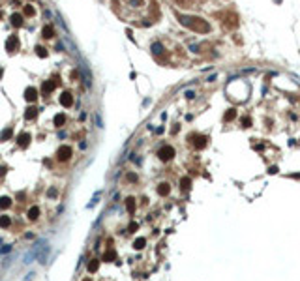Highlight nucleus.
<instances>
[{
    "mask_svg": "<svg viewBox=\"0 0 300 281\" xmlns=\"http://www.w3.org/2000/svg\"><path fill=\"white\" fill-rule=\"evenodd\" d=\"M182 19V23L186 26H189L191 30H197V32H206L208 30V25L204 21H201V19H195V17H180Z\"/></svg>",
    "mask_w": 300,
    "mask_h": 281,
    "instance_id": "f257e3e1",
    "label": "nucleus"
},
{
    "mask_svg": "<svg viewBox=\"0 0 300 281\" xmlns=\"http://www.w3.org/2000/svg\"><path fill=\"white\" fill-rule=\"evenodd\" d=\"M158 156H160V159L169 161L173 156H175V150H173L171 146H161V148H160V152H158Z\"/></svg>",
    "mask_w": 300,
    "mask_h": 281,
    "instance_id": "f03ea898",
    "label": "nucleus"
},
{
    "mask_svg": "<svg viewBox=\"0 0 300 281\" xmlns=\"http://www.w3.org/2000/svg\"><path fill=\"white\" fill-rule=\"evenodd\" d=\"M56 157L60 161H68L69 157H72V148H69V146H60L58 152H56Z\"/></svg>",
    "mask_w": 300,
    "mask_h": 281,
    "instance_id": "7ed1b4c3",
    "label": "nucleus"
},
{
    "mask_svg": "<svg viewBox=\"0 0 300 281\" xmlns=\"http://www.w3.org/2000/svg\"><path fill=\"white\" fill-rule=\"evenodd\" d=\"M25 100L26 101H36L38 100V90L34 88V86H28V88L25 90Z\"/></svg>",
    "mask_w": 300,
    "mask_h": 281,
    "instance_id": "20e7f679",
    "label": "nucleus"
},
{
    "mask_svg": "<svg viewBox=\"0 0 300 281\" xmlns=\"http://www.w3.org/2000/svg\"><path fill=\"white\" fill-rule=\"evenodd\" d=\"M17 47H19V38L17 36H11V38L8 39V43H6V49L10 51V53H13Z\"/></svg>",
    "mask_w": 300,
    "mask_h": 281,
    "instance_id": "39448f33",
    "label": "nucleus"
},
{
    "mask_svg": "<svg viewBox=\"0 0 300 281\" xmlns=\"http://www.w3.org/2000/svg\"><path fill=\"white\" fill-rule=\"evenodd\" d=\"M60 103L64 105V107H72V105H73V98H72V94L64 92V94L60 96Z\"/></svg>",
    "mask_w": 300,
    "mask_h": 281,
    "instance_id": "423d86ee",
    "label": "nucleus"
},
{
    "mask_svg": "<svg viewBox=\"0 0 300 281\" xmlns=\"http://www.w3.org/2000/svg\"><path fill=\"white\" fill-rule=\"evenodd\" d=\"M28 141H30V135H28V133H21V135H19V139H17V142L23 146V148H26V146H28Z\"/></svg>",
    "mask_w": 300,
    "mask_h": 281,
    "instance_id": "0eeeda50",
    "label": "nucleus"
},
{
    "mask_svg": "<svg viewBox=\"0 0 300 281\" xmlns=\"http://www.w3.org/2000/svg\"><path fill=\"white\" fill-rule=\"evenodd\" d=\"M10 19H11V25H13V26H21L23 25V15L21 13H13Z\"/></svg>",
    "mask_w": 300,
    "mask_h": 281,
    "instance_id": "6e6552de",
    "label": "nucleus"
},
{
    "mask_svg": "<svg viewBox=\"0 0 300 281\" xmlns=\"http://www.w3.org/2000/svg\"><path fill=\"white\" fill-rule=\"evenodd\" d=\"M64 124H66V116L64 114H56V116H54V126H56V128H62Z\"/></svg>",
    "mask_w": 300,
    "mask_h": 281,
    "instance_id": "1a4fd4ad",
    "label": "nucleus"
},
{
    "mask_svg": "<svg viewBox=\"0 0 300 281\" xmlns=\"http://www.w3.org/2000/svg\"><path fill=\"white\" fill-rule=\"evenodd\" d=\"M169 191H171V188H169V184H161L160 186V188H158V193H160V195H169Z\"/></svg>",
    "mask_w": 300,
    "mask_h": 281,
    "instance_id": "9d476101",
    "label": "nucleus"
},
{
    "mask_svg": "<svg viewBox=\"0 0 300 281\" xmlns=\"http://www.w3.org/2000/svg\"><path fill=\"white\" fill-rule=\"evenodd\" d=\"M34 116H36V107H28L26 113H25V118H26V120H32Z\"/></svg>",
    "mask_w": 300,
    "mask_h": 281,
    "instance_id": "9b49d317",
    "label": "nucleus"
},
{
    "mask_svg": "<svg viewBox=\"0 0 300 281\" xmlns=\"http://www.w3.org/2000/svg\"><path fill=\"white\" fill-rule=\"evenodd\" d=\"M38 216H39V208L38 206H32L28 210V217H30V219H38Z\"/></svg>",
    "mask_w": 300,
    "mask_h": 281,
    "instance_id": "f8f14e48",
    "label": "nucleus"
},
{
    "mask_svg": "<svg viewBox=\"0 0 300 281\" xmlns=\"http://www.w3.org/2000/svg\"><path fill=\"white\" fill-rule=\"evenodd\" d=\"M53 36H54V32H53V26H45V28H43V38H45V39L53 38Z\"/></svg>",
    "mask_w": 300,
    "mask_h": 281,
    "instance_id": "ddd939ff",
    "label": "nucleus"
},
{
    "mask_svg": "<svg viewBox=\"0 0 300 281\" xmlns=\"http://www.w3.org/2000/svg\"><path fill=\"white\" fill-rule=\"evenodd\" d=\"M53 88H54V82H49V81L43 82V94H49Z\"/></svg>",
    "mask_w": 300,
    "mask_h": 281,
    "instance_id": "4468645a",
    "label": "nucleus"
},
{
    "mask_svg": "<svg viewBox=\"0 0 300 281\" xmlns=\"http://www.w3.org/2000/svg\"><path fill=\"white\" fill-rule=\"evenodd\" d=\"M144 244H147V242H144V238H137L135 242H133V247H135V249H143Z\"/></svg>",
    "mask_w": 300,
    "mask_h": 281,
    "instance_id": "2eb2a0df",
    "label": "nucleus"
},
{
    "mask_svg": "<svg viewBox=\"0 0 300 281\" xmlns=\"http://www.w3.org/2000/svg\"><path fill=\"white\" fill-rule=\"evenodd\" d=\"M10 206H11V201L8 197H2L0 199V208H10Z\"/></svg>",
    "mask_w": 300,
    "mask_h": 281,
    "instance_id": "dca6fc26",
    "label": "nucleus"
},
{
    "mask_svg": "<svg viewBox=\"0 0 300 281\" xmlns=\"http://www.w3.org/2000/svg\"><path fill=\"white\" fill-rule=\"evenodd\" d=\"M126 208H128V212H133V210H135V203H133V199H128V201H126Z\"/></svg>",
    "mask_w": 300,
    "mask_h": 281,
    "instance_id": "f3484780",
    "label": "nucleus"
},
{
    "mask_svg": "<svg viewBox=\"0 0 300 281\" xmlns=\"http://www.w3.org/2000/svg\"><path fill=\"white\" fill-rule=\"evenodd\" d=\"M98 266H100V262H98V260H96V259H94V260H92V262H90V264H88V272H96V270H98Z\"/></svg>",
    "mask_w": 300,
    "mask_h": 281,
    "instance_id": "a211bd4d",
    "label": "nucleus"
},
{
    "mask_svg": "<svg viewBox=\"0 0 300 281\" xmlns=\"http://www.w3.org/2000/svg\"><path fill=\"white\" fill-rule=\"evenodd\" d=\"M10 223H11V221H10V217H8V216L0 217V227H10Z\"/></svg>",
    "mask_w": 300,
    "mask_h": 281,
    "instance_id": "6ab92c4d",
    "label": "nucleus"
},
{
    "mask_svg": "<svg viewBox=\"0 0 300 281\" xmlns=\"http://www.w3.org/2000/svg\"><path fill=\"white\" fill-rule=\"evenodd\" d=\"M36 53H38V56H39V58H45V56H47V49H43V47H38Z\"/></svg>",
    "mask_w": 300,
    "mask_h": 281,
    "instance_id": "aec40b11",
    "label": "nucleus"
},
{
    "mask_svg": "<svg viewBox=\"0 0 300 281\" xmlns=\"http://www.w3.org/2000/svg\"><path fill=\"white\" fill-rule=\"evenodd\" d=\"M25 15H28V17H30V15H34V8L30 6V4H28V6H25Z\"/></svg>",
    "mask_w": 300,
    "mask_h": 281,
    "instance_id": "412c9836",
    "label": "nucleus"
},
{
    "mask_svg": "<svg viewBox=\"0 0 300 281\" xmlns=\"http://www.w3.org/2000/svg\"><path fill=\"white\" fill-rule=\"evenodd\" d=\"M11 137V129H6V131L0 133V139H10Z\"/></svg>",
    "mask_w": 300,
    "mask_h": 281,
    "instance_id": "4be33fe9",
    "label": "nucleus"
},
{
    "mask_svg": "<svg viewBox=\"0 0 300 281\" xmlns=\"http://www.w3.org/2000/svg\"><path fill=\"white\" fill-rule=\"evenodd\" d=\"M180 184H182V189H188L191 182H189V178H182V182H180Z\"/></svg>",
    "mask_w": 300,
    "mask_h": 281,
    "instance_id": "5701e85b",
    "label": "nucleus"
},
{
    "mask_svg": "<svg viewBox=\"0 0 300 281\" xmlns=\"http://www.w3.org/2000/svg\"><path fill=\"white\" fill-rule=\"evenodd\" d=\"M109 259H114V251H107V255H105V260Z\"/></svg>",
    "mask_w": 300,
    "mask_h": 281,
    "instance_id": "b1692460",
    "label": "nucleus"
},
{
    "mask_svg": "<svg viewBox=\"0 0 300 281\" xmlns=\"http://www.w3.org/2000/svg\"><path fill=\"white\" fill-rule=\"evenodd\" d=\"M49 197H56V189H49Z\"/></svg>",
    "mask_w": 300,
    "mask_h": 281,
    "instance_id": "393cba45",
    "label": "nucleus"
},
{
    "mask_svg": "<svg viewBox=\"0 0 300 281\" xmlns=\"http://www.w3.org/2000/svg\"><path fill=\"white\" fill-rule=\"evenodd\" d=\"M135 229H137V223H131V225H129V232H133Z\"/></svg>",
    "mask_w": 300,
    "mask_h": 281,
    "instance_id": "a878e982",
    "label": "nucleus"
},
{
    "mask_svg": "<svg viewBox=\"0 0 300 281\" xmlns=\"http://www.w3.org/2000/svg\"><path fill=\"white\" fill-rule=\"evenodd\" d=\"M4 172H6V169H4V167H0V176H2Z\"/></svg>",
    "mask_w": 300,
    "mask_h": 281,
    "instance_id": "bb28decb",
    "label": "nucleus"
},
{
    "mask_svg": "<svg viewBox=\"0 0 300 281\" xmlns=\"http://www.w3.org/2000/svg\"><path fill=\"white\" fill-rule=\"evenodd\" d=\"M0 77H2V69H0Z\"/></svg>",
    "mask_w": 300,
    "mask_h": 281,
    "instance_id": "cd10ccee",
    "label": "nucleus"
},
{
    "mask_svg": "<svg viewBox=\"0 0 300 281\" xmlns=\"http://www.w3.org/2000/svg\"><path fill=\"white\" fill-rule=\"evenodd\" d=\"M85 281H90V279H85Z\"/></svg>",
    "mask_w": 300,
    "mask_h": 281,
    "instance_id": "c85d7f7f",
    "label": "nucleus"
},
{
    "mask_svg": "<svg viewBox=\"0 0 300 281\" xmlns=\"http://www.w3.org/2000/svg\"><path fill=\"white\" fill-rule=\"evenodd\" d=\"M0 15H2V13H0Z\"/></svg>",
    "mask_w": 300,
    "mask_h": 281,
    "instance_id": "c756f323",
    "label": "nucleus"
}]
</instances>
